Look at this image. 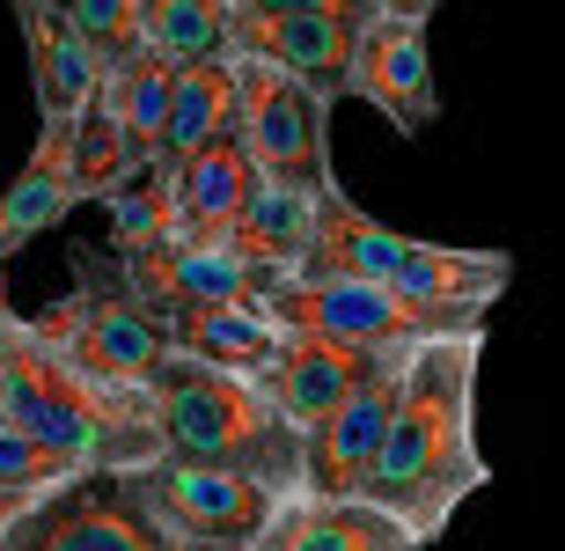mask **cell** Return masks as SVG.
<instances>
[{
    "label": "cell",
    "mask_w": 565,
    "mask_h": 551,
    "mask_svg": "<svg viewBox=\"0 0 565 551\" xmlns=\"http://www.w3.org/2000/svg\"><path fill=\"white\" fill-rule=\"evenodd\" d=\"M478 375H484V339L426 346L412 361V382H404L397 426H390V442L360 486V500L382 508L419 551L448 537L462 500L484 492V478H492L478 448Z\"/></svg>",
    "instance_id": "cell-1"
},
{
    "label": "cell",
    "mask_w": 565,
    "mask_h": 551,
    "mask_svg": "<svg viewBox=\"0 0 565 551\" xmlns=\"http://www.w3.org/2000/svg\"><path fill=\"white\" fill-rule=\"evenodd\" d=\"M147 398H154V420L169 434V456L243 470L279 500L309 492V434L265 398V382L206 368L191 353H169L147 382Z\"/></svg>",
    "instance_id": "cell-2"
},
{
    "label": "cell",
    "mask_w": 565,
    "mask_h": 551,
    "mask_svg": "<svg viewBox=\"0 0 565 551\" xmlns=\"http://www.w3.org/2000/svg\"><path fill=\"white\" fill-rule=\"evenodd\" d=\"M8 420L30 426L38 442H52L60 456H74L82 470H154L169 464V434L154 420L147 390H110V382L66 368L52 346H30L22 368L8 375Z\"/></svg>",
    "instance_id": "cell-3"
},
{
    "label": "cell",
    "mask_w": 565,
    "mask_h": 551,
    "mask_svg": "<svg viewBox=\"0 0 565 551\" xmlns=\"http://www.w3.org/2000/svg\"><path fill=\"white\" fill-rule=\"evenodd\" d=\"M265 317L287 339H331V346H360V353H419V346H448V339H484L492 309L419 301L345 273H279L265 287Z\"/></svg>",
    "instance_id": "cell-4"
},
{
    "label": "cell",
    "mask_w": 565,
    "mask_h": 551,
    "mask_svg": "<svg viewBox=\"0 0 565 551\" xmlns=\"http://www.w3.org/2000/svg\"><path fill=\"white\" fill-rule=\"evenodd\" d=\"M30 324L66 368H82L110 390H147L154 368L177 353L162 309H147L140 287L126 279V257L96 251V243H74V295H60Z\"/></svg>",
    "instance_id": "cell-5"
},
{
    "label": "cell",
    "mask_w": 565,
    "mask_h": 551,
    "mask_svg": "<svg viewBox=\"0 0 565 551\" xmlns=\"http://www.w3.org/2000/svg\"><path fill=\"white\" fill-rule=\"evenodd\" d=\"M309 273H345V279H375V287H397V295H419V301H478V309H492L507 295V279H514V257L397 235L331 184L323 191V235H316Z\"/></svg>",
    "instance_id": "cell-6"
},
{
    "label": "cell",
    "mask_w": 565,
    "mask_h": 551,
    "mask_svg": "<svg viewBox=\"0 0 565 551\" xmlns=\"http://www.w3.org/2000/svg\"><path fill=\"white\" fill-rule=\"evenodd\" d=\"M8 551H228L177 530L147 486V470H88L74 486L44 492Z\"/></svg>",
    "instance_id": "cell-7"
},
{
    "label": "cell",
    "mask_w": 565,
    "mask_h": 551,
    "mask_svg": "<svg viewBox=\"0 0 565 551\" xmlns=\"http://www.w3.org/2000/svg\"><path fill=\"white\" fill-rule=\"evenodd\" d=\"M243 148L279 184L331 191V96H316L273 60H243Z\"/></svg>",
    "instance_id": "cell-8"
},
{
    "label": "cell",
    "mask_w": 565,
    "mask_h": 551,
    "mask_svg": "<svg viewBox=\"0 0 565 551\" xmlns=\"http://www.w3.org/2000/svg\"><path fill=\"white\" fill-rule=\"evenodd\" d=\"M419 353H375L367 375L345 390V404L309 434V492L316 500H360L382 442H390V426H397L404 382H412V361H419Z\"/></svg>",
    "instance_id": "cell-9"
},
{
    "label": "cell",
    "mask_w": 565,
    "mask_h": 551,
    "mask_svg": "<svg viewBox=\"0 0 565 551\" xmlns=\"http://www.w3.org/2000/svg\"><path fill=\"white\" fill-rule=\"evenodd\" d=\"M147 486H154V500H162V515L177 522V530L206 537V544H228V551H257L265 537H273V522L294 508V500L265 492L257 478H243V470L184 464V456L154 464Z\"/></svg>",
    "instance_id": "cell-10"
},
{
    "label": "cell",
    "mask_w": 565,
    "mask_h": 551,
    "mask_svg": "<svg viewBox=\"0 0 565 551\" xmlns=\"http://www.w3.org/2000/svg\"><path fill=\"white\" fill-rule=\"evenodd\" d=\"M22 22V52H30V88H38L44 126H82L104 104L110 66L96 60V44L82 38V22L66 0H8Z\"/></svg>",
    "instance_id": "cell-11"
},
{
    "label": "cell",
    "mask_w": 565,
    "mask_h": 551,
    "mask_svg": "<svg viewBox=\"0 0 565 551\" xmlns=\"http://www.w3.org/2000/svg\"><path fill=\"white\" fill-rule=\"evenodd\" d=\"M353 96L375 104L390 126L412 140L440 118V88H434V52H426V22L412 15H375L360 30V60H353Z\"/></svg>",
    "instance_id": "cell-12"
},
{
    "label": "cell",
    "mask_w": 565,
    "mask_h": 551,
    "mask_svg": "<svg viewBox=\"0 0 565 551\" xmlns=\"http://www.w3.org/2000/svg\"><path fill=\"white\" fill-rule=\"evenodd\" d=\"M126 279L140 287L147 309H199V301H265L279 273L250 265L243 251L228 243H184V235H169L154 251H132L126 257Z\"/></svg>",
    "instance_id": "cell-13"
},
{
    "label": "cell",
    "mask_w": 565,
    "mask_h": 551,
    "mask_svg": "<svg viewBox=\"0 0 565 551\" xmlns=\"http://www.w3.org/2000/svg\"><path fill=\"white\" fill-rule=\"evenodd\" d=\"M353 15H235V52L243 60H273L294 82H309L316 96H353V60H360Z\"/></svg>",
    "instance_id": "cell-14"
},
{
    "label": "cell",
    "mask_w": 565,
    "mask_h": 551,
    "mask_svg": "<svg viewBox=\"0 0 565 551\" xmlns=\"http://www.w3.org/2000/svg\"><path fill=\"white\" fill-rule=\"evenodd\" d=\"M88 199H96V184H88V170H82L74 126H38V148H30L22 177L0 191V257H15L30 235L60 229L66 213L88 206Z\"/></svg>",
    "instance_id": "cell-15"
},
{
    "label": "cell",
    "mask_w": 565,
    "mask_h": 551,
    "mask_svg": "<svg viewBox=\"0 0 565 551\" xmlns=\"http://www.w3.org/2000/svg\"><path fill=\"white\" fill-rule=\"evenodd\" d=\"M162 324L177 353L228 368V375H250V382H265L273 361L287 353V331L265 317V301H199V309H169Z\"/></svg>",
    "instance_id": "cell-16"
},
{
    "label": "cell",
    "mask_w": 565,
    "mask_h": 551,
    "mask_svg": "<svg viewBox=\"0 0 565 551\" xmlns=\"http://www.w3.org/2000/svg\"><path fill=\"white\" fill-rule=\"evenodd\" d=\"M257 184H265V170L243 148V133L221 140V148H206L199 162L177 170V235L184 243H228L243 229V213H250Z\"/></svg>",
    "instance_id": "cell-17"
},
{
    "label": "cell",
    "mask_w": 565,
    "mask_h": 551,
    "mask_svg": "<svg viewBox=\"0 0 565 551\" xmlns=\"http://www.w3.org/2000/svg\"><path fill=\"white\" fill-rule=\"evenodd\" d=\"M367 361H375V353H360V346L287 339V353H279L273 375H265V398H273L279 412L301 426V434H316V426H323L338 404H345V390L367 375Z\"/></svg>",
    "instance_id": "cell-18"
},
{
    "label": "cell",
    "mask_w": 565,
    "mask_h": 551,
    "mask_svg": "<svg viewBox=\"0 0 565 551\" xmlns=\"http://www.w3.org/2000/svg\"><path fill=\"white\" fill-rule=\"evenodd\" d=\"M243 133V60H199L177 66V96H169V170L199 162L206 148Z\"/></svg>",
    "instance_id": "cell-19"
},
{
    "label": "cell",
    "mask_w": 565,
    "mask_h": 551,
    "mask_svg": "<svg viewBox=\"0 0 565 551\" xmlns=\"http://www.w3.org/2000/svg\"><path fill=\"white\" fill-rule=\"evenodd\" d=\"M316 235H323V191H301V184L265 177L257 199H250V213H243V229L228 235V251H243L250 265H265V273H309Z\"/></svg>",
    "instance_id": "cell-20"
},
{
    "label": "cell",
    "mask_w": 565,
    "mask_h": 551,
    "mask_svg": "<svg viewBox=\"0 0 565 551\" xmlns=\"http://www.w3.org/2000/svg\"><path fill=\"white\" fill-rule=\"evenodd\" d=\"M169 96H177V66L154 44L132 52L126 66H110L104 110H110V126H118V140H126L132 170H169Z\"/></svg>",
    "instance_id": "cell-21"
},
{
    "label": "cell",
    "mask_w": 565,
    "mask_h": 551,
    "mask_svg": "<svg viewBox=\"0 0 565 551\" xmlns=\"http://www.w3.org/2000/svg\"><path fill=\"white\" fill-rule=\"evenodd\" d=\"M257 551H419V544L367 500H316V492H301Z\"/></svg>",
    "instance_id": "cell-22"
},
{
    "label": "cell",
    "mask_w": 565,
    "mask_h": 551,
    "mask_svg": "<svg viewBox=\"0 0 565 551\" xmlns=\"http://www.w3.org/2000/svg\"><path fill=\"white\" fill-rule=\"evenodd\" d=\"M147 44L169 66L243 60L235 52V0H147Z\"/></svg>",
    "instance_id": "cell-23"
},
{
    "label": "cell",
    "mask_w": 565,
    "mask_h": 551,
    "mask_svg": "<svg viewBox=\"0 0 565 551\" xmlns=\"http://www.w3.org/2000/svg\"><path fill=\"white\" fill-rule=\"evenodd\" d=\"M104 206H110V251L118 257L154 251L177 235V170H132Z\"/></svg>",
    "instance_id": "cell-24"
},
{
    "label": "cell",
    "mask_w": 565,
    "mask_h": 551,
    "mask_svg": "<svg viewBox=\"0 0 565 551\" xmlns=\"http://www.w3.org/2000/svg\"><path fill=\"white\" fill-rule=\"evenodd\" d=\"M74 478H88L74 456H60L52 442H38L30 426H0V486L8 492H60V486H74Z\"/></svg>",
    "instance_id": "cell-25"
},
{
    "label": "cell",
    "mask_w": 565,
    "mask_h": 551,
    "mask_svg": "<svg viewBox=\"0 0 565 551\" xmlns=\"http://www.w3.org/2000/svg\"><path fill=\"white\" fill-rule=\"evenodd\" d=\"M66 8L104 66H126L132 52H147V0H66Z\"/></svg>",
    "instance_id": "cell-26"
},
{
    "label": "cell",
    "mask_w": 565,
    "mask_h": 551,
    "mask_svg": "<svg viewBox=\"0 0 565 551\" xmlns=\"http://www.w3.org/2000/svg\"><path fill=\"white\" fill-rule=\"evenodd\" d=\"M235 15H353V22H375V0H235Z\"/></svg>",
    "instance_id": "cell-27"
},
{
    "label": "cell",
    "mask_w": 565,
    "mask_h": 551,
    "mask_svg": "<svg viewBox=\"0 0 565 551\" xmlns=\"http://www.w3.org/2000/svg\"><path fill=\"white\" fill-rule=\"evenodd\" d=\"M30 346H38V324H30L15 301L0 295V390H8V375L22 368V353H30Z\"/></svg>",
    "instance_id": "cell-28"
},
{
    "label": "cell",
    "mask_w": 565,
    "mask_h": 551,
    "mask_svg": "<svg viewBox=\"0 0 565 551\" xmlns=\"http://www.w3.org/2000/svg\"><path fill=\"white\" fill-rule=\"evenodd\" d=\"M38 500H44V492H8V486H0V551H8V537L30 522V508H38Z\"/></svg>",
    "instance_id": "cell-29"
},
{
    "label": "cell",
    "mask_w": 565,
    "mask_h": 551,
    "mask_svg": "<svg viewBox=\"0 0 565 551\" xmlns=\"http://www.w3.org/2000/svg\"><path fill=\"white\" fill-rule=\"evenodd\" d=\"M440 0H375V15H412V22H434Z\"/></svg>",
    "instance_id": "cell-30"
},
{
    "label": "cell",
    "mask_w": 565,
    "mask_h": 551,
    "mask_svg": "<svg viewBox=\"0 0 565 551\" xmlns=\"http://www.w3.org/2000/svg\"><path fill=\"white\" fill-rule=\"evenodd\" d=\"M0 426H8V398H0Z\"/></svg>",
    "instance_id": "cell-31"
}]
</instances>
